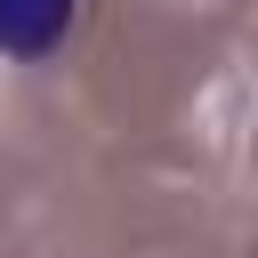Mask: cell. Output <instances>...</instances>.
Listing matches in <instances>:
<instances>
[{"mask_svg": "<svg viewBox=\"0 0 258 258\" xmlns=\"http://www.w3.org/2000/svg\"><path fill=\"white\" fill-rule=\"evenodd\" d=\"M81 0H0V56H48L64 32H73Z\"/></svg>", "mask_w": 258, "mask_h": 258, "instance_id": "cell-1", "label": "cell"}]
</instances>
